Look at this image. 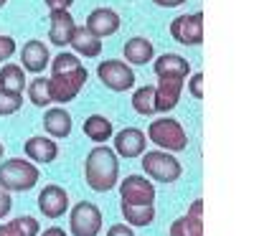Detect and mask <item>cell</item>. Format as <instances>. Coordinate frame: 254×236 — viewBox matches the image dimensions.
Instances as JSON below:
<instances>
[{
	"mask_svg": "<svg viewBox=\"0 0 254 236\" xmlns=\"http://www.w3.org/2000/svg\"><path fill=\"white\" fill-rule=\"evenodd\" d=\"M87 79H89V71L81 66L76 54L61 51L56 59H51V79H49L51 102L61 107V104L76 99V94L84 89Z\"/></svg>",
	"mask_w": 254,
	"mask_h": 236,
	"instance_id": "1",
	"label": "cell"
},
{
	"mask_svg": "<svg viewBox=\"0 0 254 236\" xmlns=\"http://www.w3.org/2000/svg\"><path fill=\"white\" fill-rule=\"evenodd\" d=\"M84 178H87V185L97 193H110L112 188H117L120 160L115 150L107 145H94L84 160Z\"/></svg>",
	"mask_w": 254,
	"mask_h": 236,
	"instance_id": "2",
	"label": "cell"
},
{
	"mask_svg": "<svg viewBox=\"0 0 254 236\" xmlns=\"http://www.w3.org/2000/svg\"><path fill=\"white\" fill-rule=\"evenodd\" d=\"M41 180V170L31 160L10 158L0 163V188H5L8 193H26L36 188Z\"/></svg>",
	"mask_w": 254,
	"mask_h": 236,
	"instance_id": "3",
	"label": "cell"
},
{
	"mask_svg": "<svg viewBox=\"0 0 254 236\" xmlns=\"http://www.w3.org/2000/svg\"><path fill=\"white\" fill-rule=\"evenodd\" d=\"M147 142H155L158 150H165V153H183L188 147V135L183 130V124L173 117H160L153 119L150 127H147Z\"/></svg>",
	"mask_w": 254,
	"mask_h": 236,
	"instance_id": "4",
	"label": "cell"
},
{
	"mask_svg": "<svg viewBox=\"0 0 254 236\" xmlns=\"http://www.w3.org/2000/svg\"><path fill=\"white\" fill-rule=\"evenodd\" d=\"M142 173L158 180V183H176L183 176V165L173 153H165V150H150V153H142Z\"/></svg>",
	"mask_w": 254,
	"mask_h": 236,
	"instance_id": "5",
	"label": "cell"
},
{
	"mask_svg": "<svg viewBox=\"0 0 254 236\" xmlns=\"http://www.w3.org/2000/svg\"><path fill=\"white\" fill-rule=\"evenodd\" d=\"M102 211L92 201H79L69 211V234L71 236H99Z\"/></svg>",
	"mask_w": 254,
	"mask_h": 236,
	"instance_id": "6",
	"label": "cell"
},
{
	"mask_svg": "<svg viewBox=\"0 0 254 236\" xmlns=\"http://www.w3.org/2000/svg\"><path fill=\"white\" fill-rule=\"evenodd\" d=\"M97 76L107 89L112 92H127L135 87V71L130 63H125L120 59H107L97 66Z\"/></svg>",
	"mask_w": 254,
	"mask_h": 236,
	"instance_id": "7",
	"label": "cell"
},
{
	"mask_svg": "<svg viewBox=\"0 0 254 236\" xmlns=\"http://www.w3.org/2000/svg\"><path fill=\"white\" fill-rule=\"evenodd\" d=\"M155 201V185L153 180H147L145 176H127L120 183V203H130V206H153Z\"/></svg>",
	"mask_w": 254,
	"mask_h": 236,
	"instance_id": "8",
	"label": "cell"
},
{
	"mask_svg": "<svg viewBox=\"0 0 254 236\" xmlns=\"http://www.w3.org/2000/svg\"><path fill=\"white\" fill-rule=\"evenodd\" d=\"M171 36L183 46H198L203 44V13H190L173 18Z\"/></svg>",
	"mask_w": 254,
	"mask_h": 236,
	"instance_id": "9",
	"label": "cell"
},
{
	"mask_svg": "<svg viewBox=\"0 0 254 236\" xmlns=\"http://www.w3.org/2000/svg\"><path fill=\"white\" fill-rule=\"evenodd\" d=\"M115 140V155L117 158H127V160H132V158H140L142 153H147V135L142 130H137V127H122V130L117 135H112Z\"/></svg>",
	"mask_w": 254,
	"mask_h": 236,
	"instance_id": "10",
	"label": "cell"
},
{
	"mask_svg": "<svg viewBox=\"0 0 254 236\" xmlns=\"http://www.w3.org/2000/svg\"><path fill=\"white\" fill-rule=\"evenodd\" d=\"M38 208L46 219L56 221V219L64 216V213H69V193L56 183H49L38 193Z\"/></svg>",
	"mask_w": 254,
	"mask_h": 236,
	"instance_id": "11",
	"label": "cell"
},
{
	"mask_svg": "<svg viewBox=\"0 0 254 236\" xmlns=\"http://www.w3.org/2000/svg\"><path fill=\"white\" fill-rule=\"evenodd\" d=\"M183 76H158L155 87V112L168 115L178 107L181 92H183Z\"/></svg>",
	"mask_w": 254,
	"mask_h": 236,
	"instance_id": "12",
	"label": "cell"
},
{
	"mask_svg": "<svg viewBox=\"0 0 254 236\" xmlns=\"http://www.w3.org/2000/svg\"><path fill=\"white\" fill-rule=\"evenodd\" d=\"M49 63H51V54H49V46L44 41H38V38L26 41L23 49H20V66H23V71L41 76Z\"/></svg>",
	"mask_w": 254,
	"mask_h": 236,
	"instance_id": "13",
	"label": "cell"
},
{
	"mask_svg": "<svg viewBox=\"0 0 254 236\" xmlns=\"http://www.w3.org/2000/svg\"><path fill=\"white\" fill-rule=\"evenodd\" d=\"M120 15H117V10H112V8H94L89 15H87V28L94 38H110V36H115L117 31H120Z\"/></svg>",
	"mask_w": 254,
	"mask_h": 236,
	"instance_id": "14",
	"label": "cell"
},
{
	"mask_svg": "<svg viewBox=\"0 0 254 236\" xmlns=\"http://www.w3.org/2000/svg\"><path fill=\"white\" fill-rule=\"evenodd\" d=\"M23 150H26V158L33 165H49L59 158V145H56L54 137H41V135L28 137Z\"/></svg>",
	"mask_w": 254,
	"mask_h": 236,
	"instance_id": "15",
	"label": "cell"
},
{
	"mask_svg": "<svg viewBox=\"0 0 254 236\" xmlns=\"http://www.w3.org/2000/svg\"><path fill=\"white\" fill-rule=\"evenodd\" d=\"M49 20H51V26H49V41H51L54 46H59V49L69 46L71 33L76 28V23H74V18L69 15V10H51Z\"/></svg>",
	"mask_w": 254,
	"mask_h": 236,
	"instance_id": "16",
	"label": "cell"
},
{
	"mask_svg": "<svg viewBox=\"0 0 254 236\" xmlns=\"http://www.w3.org/2000/svg\"><path fill=\"white\" fill-rule=\"evenodd\" d=\"M122 56L127 63H135V66H145L155 59V46L153 41H147L142 36H132L125 41V49H122Z\"/></svg>",
	"mask_w": 254,
	"mask_h": 236,
	"instance_id": "17",
	"label": "cell"
},
{
	"mask_svg": "<svg viewBox=\"0 0 254 236\" xmlns=\"http://www.w3.org/2000/svg\"><path fill=\"white\" fill-rule=\"evenodd\" d=\"M71 115L64 110V107H51V110H46L44 115V130L49 137L54 140H64V137H69L71 135Z\"/></svg>",
	"mask_w": 254,
	"mask_h": 236,
	"instance_id": "18",
	"label": "cell"
},
{
	"mask_svg": "<svg viewBox=\"0 0 254 236\" xmlns=\"http://www.w3.org/2000/svg\"><path fill=\"white\" fill-rule=\"evenodd\" d=\"M153 69H155V76H183V79L190 76V63L183 56H178V54L158 56L155 63H153Z\"/></svg>",
	"mask_w": 254,
	"mask_h": 236,
	"instance_id": "19",
	"label": "cell"
},
{
	"mask_svg": "<svg viewBox=\"0 0 254 236\" xmlns=\"http://www.w3.org/2000/svg\"><path fill=\"white\" fill-rule=\"evenodd\" d=\"M84 135L94 145H107V140H112V135H115L112 119H107L104 115H89L84 119Z\"/></svg>",
	"mask_w": 254,
	"mask_h": 236,
	"instance_id": "20",
	"label": "cell"
},
{
	"mask_svg": "<svg viewBox=\"0 0 254 236\" xmlns=\"http://www.w3.org/2000/svg\"><path fill=\"white\" fill-rule=\"evenodd\" d=\"M69 46L76 51V54H81V56H87V59H97L99 54H102V41L99 38H94L87 28H74V33H71V41H69Z\"/></svg>",
	"mask_w": 254,
	"mask_h": 236,
	"instance_id": "21",
	"label": "cell"
},
{
	"mask_svg": "<svg viewBox=\"0 0 254 236\" xmlns=\"http://www.w3.org/2000/svg\"><path fill=\"white\" fill-rule=\"evenodd\" d=\"M0 92L10 94H23L26 92V71L18 63H5L0 69Z\"/></svg>",
	"mask_w": 254,
	"mask_h": 236,
	"instance_id": "22",
	"label": "cell"
},
{
	"mask_svg": "<svg viewBox=\"0 0 254 236\" xmlns=\"http://www.w3.org/2000/svg\"><path fill=\"white\" fill-rule=\"evenodd\" d=\"M120 211H122V219L127 226H137V229H145L155 221V206H130V203H120Z\"/></svg>",
	"mask_w": 254,
	"mask_h": 236,
	"instance_id": "23",
	"label": "cell"
},
{
	"mask_svg": "<svg viewBox=\"0 0 254 236\" xmlns=\"http://www.w3.org/2000/svg\"><path fill=\"white\" fill-rule=\"evenodd\" d=\"M41 224L33 216H18L13 221L0 224V236H38Z\"/></svg>",
	"mask_w": 254,
	"mask_h": 236,
	"instance_id": "24",
	"label": "cell"
},
{
	"mask_svg": "<svg viewBox=\"0 0 254 236\" xmlns=\"http://www.w3.org/2000/svg\"><path fill=\"white\" fill-rule=\"evenodd\" d=\"M132 110L142 117H153L155 112V87L153 84H142L140 89H135L132 94Z\"/></svg>",
	"mask_w": 254,
	"mask_h": 236,
	"instance_id": "25",
	"label": "cell"
},
{
	"mask_svg": "<svg viewBox=\"0 0 254 236\" xmlns=\"http://www.w3.org/2000/svg\"><path fill=\"white\" fill-rule=\"evenodd\" d=\"M168 236H203V219H193V216H178L171 229H168Z\"/></svg>",
	"mask_w": 254,
	"mask_h": 236,
	"instance_id": "26",
	"label": "cell"
},
{
	"mask_svg": "<svg viewBox=\"0 0 254 236\" xmlns=\"http://www.w3.org/2000/svg\"><path fill=\"white\" fill-rule=\"evenodd\" d=\"M28 99L36 104V107H49L51 104V94H49V79L38 76L28 84Z\"/></svg>",
	"mask_w": 254,
	"mask_h": 236,
	"instance_id": "27",
	"label": "cell"
},
{
	"mask_svg": "<svg viewBox=\"0 0 254 236\" xmlns=\"http://www.w3.org/2000/svg\"><path fill=\"white\" fill-rule=\"evenodd\" d=\"M23 107V94H10V92H0V117H10Z\"/></svg>",
	"mask_w": 254,
	"mask_h": 236,
	"instance_id": "28",
	"label": "cell"
},
{
	"mask_svg": "<svg viewBox=\"0 0 254 236\" xmlns=\"http://www.w3.org/2000/svg\"><path fill=\"white\" fill-rule=\"evenodd\" d=\"M188 92L193 94L196 99H203V71L188 76Z\"/></svg>",
	"mask_w": 254,
	"mask_h": 236,
	"instance_id": "29",
	"label": "cell"
},
{
	"mask_svg": "<svg viewBox=\"0 0 254 236\" xmlns=\"http://www.w3.org/2000/svg\"><path fill=\"white\" fill-rule=\"evenodd\" d=\"M15 41L10 38V36H0V61H8V59H13V54H15Z\"/></svg>",
	"mask_w": 254,
	"mask_h": 236,
	"instance_id": "30",
	"label": "cell"
},
{
	"mask_svg": "<svg viewBox=\"0 0 254 236\" xmlns=\"http://www.w3.org/2000/svg\"><path fill=\"white\" fill-rule=\"evenodd\" d=\"M10 208H13V198H10V193L5 190V188H0V221H3L8 213H10Z\"/></svg>",
	"mask_w": 254,
	"mask_h": 236,
	"instance_id": "31",
	"label": "cell"
},
{
	"mask_svg": "<svg viewBox=\"0 0 254 236\" xmlns=\"http://www.w3.org/2000/svg\"><path fill=\"white\" fill-rule=\"evenodd\" d=\"M107 236H135V231L127 224H115V226L107 229Z\"/></svg>",
	"mask_w": 254,
	"mask_h": 236,
	"instance_id": "32",
	"label": "cell"
},
{
	"mask_svg": "<svg viewBox=\"0 0 254 236\" xmlns=\"http://www.w3.org/2000/svg\"><path fill=\"white\" fill-rule=\"evenodd\" d=\"M44 3L49 5V10H69L74 0H44Z\"/></svg>",
	"mask_w": 254,
	"mask_h": 236,
	"instance_id": "33",
	"label": "cell"
},
{
	"mask_svg": "<svg viewBox=\"0 0 254 236\" xmlns=\"http://www.w3.org/2000/svg\"><path fill=\"white\" fill-rule=\"evenodd\" d=\"M188 216H193V219H203V201H201V198H196L193 203H190Z\"/></svg>",
	"mask_w": 254,
	"mask_h": 236,
	"instance_id": "34",
	"label": "cell"
},
{
	"mask_svg": "<svg viewBox=\"0 0 254 236\" xmlns=\"http://www.w3.org/2000/svg\"><path fill=\"white\" fill-rule=\"evenodd\" d=\"M38 236H69V231H64L61 226H49L44 231H38Z\"/></svg>",
	"mask_w": 254,
	"mask_h": 236,
	"instance_id": "35",
	"label": "cell"
},
{
	"mask_svg": "<svg viewBox=\"0 0 254 236\" xmlns=\"http://www.w3.org/2000/svg\"><path fill=\"white\" fill-rule=\"evenodd\" d=\"M155 5H160V8H178V5H183L186 0H153Z\"/></svg>",
	"mask_w": 254,
	"mask_h": 236,
	"instance_id": "36",
	"label": "cell"
},
{
	"mask_svg": "<svg viewBox=\"0 0 254 236\" xmlns=\"http://www.w3.org/2000/svg\"><path fill=\"white\" fill-rule=\"evenodd\" d=\"M3 155H5V145L0 142V160H3Z\"/></svg>",
	"mask_w": 254,
	"mask_h": 236,
	"instance_id": "37",
	"label": "cell"
},
{
	"mask_svg": "<svg viewBox=\"0 0 254 236\" xmlns=\"http://www.w3.org/2000/svg\"><path fill=\"white\" fill-rule=\"evenodd\" d=\"M5 3H8V0H0V8H5Z\"/></svg>",
	"mask_w": 254,
	"mask_h": 236,
	"instance_id": "38",
	"label": "cell"
}]
</instances>
